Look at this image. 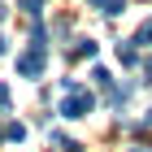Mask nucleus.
<instances>
[{
	"label": "nucleus",
	"mask_w": 152,
	"mask_h": 152,
	"mask_svg": "<svg viewBox=\"0 0 152 152\" xmlns=\"http://www.w3.org/2000/svg\"><path fill=\"white\" fill-rule=\"evenodd\" d=\"M0 18H4V4H0Z\"/></svg>",
	"instance_id": "nucleus-6"
},
{
	"label": "nucleus",
	"mask_w": 152,
	"mask_h": 152,
	"mask_svg": "<svg viewBox=\"0 0 152 152\" xmlns=\"http://www.w3.org/2000/svg\"><path fill=\"white\" fill-rule=\"evenodd\" d=\"M74 57H96V44H91V39H78V48H74Z\"/></svg>",
	"instance_id": "nucleus-3"
},
{
	"label": "nucleus",
	"mask_w": 152,
	"mask_h": 152,
	"mask_svg": "<svg viewBox=\"0 0 152 152\" xmlns=\"http://www.w3.org/2000/svg\"><path fill=\"white\" fill-rule=\"evenodd\" d=\"M135 152H143V148H135Z\"/></svg>",
	"instance_id": "nucleus-7"
},
{
	"label": "nucleus",
	"mask_w": 152,
	"mask_h": 152,
	"mask_svg": "<svg viewBox=\"0 0 152 152\" xmlns=\"http://www.w3.org/2000/svg\"><path fill=\"white\" fill-rule=\"evenodd\" d=\"M91 104H96L91 91H83L74 78H65V100H61V113H65V117H87V113H91Z\"/></svg>",
	"instance_id": "nucleus-1"
},
{
	"label": "nucleus",
	"mask_w": 152,
	"mask_h": 152,
	"mask_svg": "<svg viewBox=\"0 0 152 152\" xmlns=\"http://www.w3.org/2000/svg\"><path fill=\"white\" fill-rule=\"evenodd\" d=\"M39 4H44V0H22V9H31V13H39Z\"/></svg>",
	"instance_id": "nucleus-5"
},
{
	"label": "nucleus",
	"mask_w": 152,
	"mask_h": 152,
	"mask_svg": "<svg viewBox=\"0 0 152 152\" xmlns=\"http://www.w3.org/2000/svg\"><path fill=\"white\" fill-rule=\"evenodd\" d=\"M135 44H152V22H143L139 31H135Z\"/></svg>",
	"instance_id": "nucleus-4"
},
{
	"label": "nucleus",
	"mask_w": 152,
	"mask_h": 152,
	"mask_svg": "<svg viewBox=\"0 0 152 152\" xmlns=\"http://www.w3.org/2000/svg\"><path fill=\"white\" fill-rule=\"evenodd\" d=\"M44 52H48V48L31 44V52L18 57V74H22V78H39V74H44Z\"/></svg>",
	"instance_id": "nucleus-2"
}]
</instances>
